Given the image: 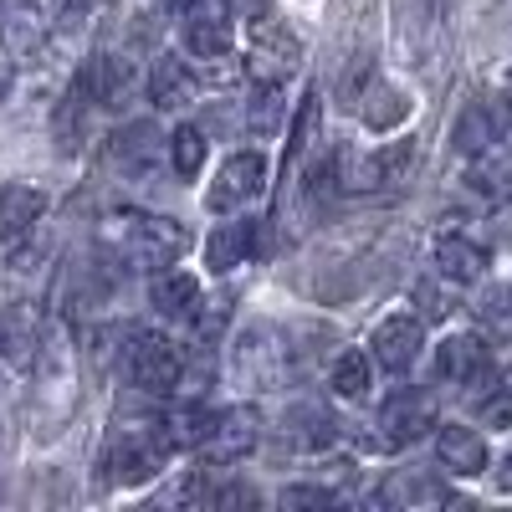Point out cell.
<instances>
[{
	"mask_svg": "<svg viewBox=\"0 0 512 512\" xmlns=\"http://www.w3.org/2000/svg\"><path fill=\"white\" fill-rule=\"evenodd\" d=\"M108 236L118 246L123 262H134V267H175L180 256L195 246L190 231L180 221H169V216H154V210H118V216L108 221Z\"/></svg>",
	"mask_w": 512,
	"mask_h": 512,
	"instance_id": "6da1fadb",
	"label": "cell"
},
{
	"mask_svg": "<svg viewBox=\"0 0 512 512\" xmlns=\"http://www.w3.org/2000/svg\"><path fill=\"white\" fill-rule=\"evenodd\" d=\"M164 456H169V441L159 425H128L103 451V477L113 487H139V482L164 472Z\"/></svg>",
	"mask_w": 512,
	"mask_h": 512,
	"instance_id": "7a4b0ae2",
	"label": "cell"
},
{
	"mask_svg": "<svg viewBox=\"0 0 512 512\" xmlns=\"http://www.w3.org/2000/svg\"><path fill=\"white\" fill-rule=\"evenodd\" d=\"M410 164H415V139H395V144H379L369 154H354V149H338L333 154V175L344 190H390L410 175Z\"/></svg>",
	"mask_w": 512,
	"mask_h": 512,
	"instance_id": "3957f363",
	"label": "cell"
},
{
	"mask_svg": "<svg viewBox=\"0 0 512 512\" xmlns=\"http://www.w3.org/2000/svg\"><path fill=\"white\" fill-rule=\"evenodd\" d=\"M123 374L144 395H169V390H180V379H185V354L159 333H128Z\"/></svg>",
	"mask_w": 512,
	"mask_h": 512,
	"instance_id": "277c9868",
	"label": "cell"
},
{
	"mask_svg": "<svg viewBox=\"0 0 512 512\" xmlns=\"http://www.w3.org/2000/svg\"><path fill=\"white\" fill-rule=\"evenodd\" d=\"M262 190H267V154L262 149H236L216 169V180H210L205 210H210V216H231V210H246Z\"/></svg>",
	"mask_w": 512,
	"mask_h": 512,
	"instance_id": "5b68a950",
	"label": "cell"
},
{
	"mask_svg": "<svg viewBox=\"0 0 512 512\" xmlns=\"http://www.w3.org/2000/svg\"><path fill=\"white\" fill-rule=\"evenodd\" d=\"M246 67L262 77V82H282L297 62H303V41H297L282 21H251V31H246Z\"/></svg>",
	"mask_w": 512,
	"mask_h": 512,
	"instance_id": "8992f818",
	"label": "cell"
},
{
	"mask_svg": "<svg viewBox=\"0 0 512 512\" xmlns=\"http://www.w3.org/2000/svg\"><path fill=\"white\" fill-rule=\"evenodd\" d=\"M379 431L384 446H415L436 431V400L431 390H395L379 410Z\"/></svg>",
	"mask_w": 512,
	"mask_h": 512,
	"instance_id": "52a82bcc",
	"label": "cell"
},
{
	"mask_svg": "<svg viewBox=\"0 0 512 512\" xmlns=\"http://www.w3.org/2000/svg\"><path fill=\"white\" fill-rule=\"evenodd\" d=\"M502 134H507V103L477 98V103H466L461 118L451 123V149H456L461 159H477V154H487Z\"/></svg>",
	"mask_w": 512,
	"mask_h": 512,
	"instance_id": "ba28073f",
	"label": "cell"
},
{
	"mask_svg": "<svg viewBox=\"0 0 512 512\" xmlns=\"http://www.w3.org/2000/svg\"><path fill=\"white\" fill-rule=\"evenodd\" d=\"M369 349H374V359L390 374H405L420 359V349H425V323L415 313H390L369 333Z\"/></svg>",
	"mask_w": 512,
	"mask_h": 512,
	"instance_id": "9c48e42d",
	"label": "cell"
},
{
	"mask_svg": "<svg viewBox=\"0 0 512 512\" xmlns=\"http://www.w3.org/2000/svg\"><path fill=\"white\" fill-rule=\"evenodd\" d=\"M256 441H262V415L256 410H221V415H210V431H205L200 451H205V461H236Z\"/></svg>",
	"mask_w": 512,
	"mask_h": 512,
	"instance_id": "30bf717a",
	"label": "cell"
},
{
	"mask_svg": "<svg viewBox=\"0 0 512 512\" xmlns=\"http://www.w3.org/2000/svg\"><path fill=\"white\" fill-rule=\"evenodd\" d=\"M41 216H47V190H36L26 180L0 185V246H16Z\"/></svg>",
	"mask_w": 512,
	"mask_h": 512,
	"instance_id": "8fae6325",
	"label": "cell"
},
{
	"mask_svg": "<svg viewBox=\"0 0 512 512\" xmlns=\"http://www.w3.org/2000/svg\"><path fill=\"white\" fill-rule=\"evenodd\" d=\"M436 456L451 477H482L487 472V441L472 425H436Z\"/></svg>",
	"mask_w": 512,
	"mask_h": 512,
	"instance_id": "7c38bea8",
	"label": "cell"
},
{
	"mask_svg": "<svg viewBox=\"0 0 512 512\" xmlns=\"http://www.w3.org/2000/svg\"><path fill=\"white\" fill-rule=\"evenodd\" d=\"M487 364H492V354H487V344H482L477 333H451L446 344L436 349V379H451V384L482 379Z\"/></svg>",
	"mask_w": 512,
	"mask_h": 512,
	"instance_id": "4fadbf2b",
	"label": "cell"
},
{
	"mask_svg": "<svg viewBox=\"0 0 512 512\" xmlns=\"http://www.w3.org/2000/svg\"><path fill=\"white\" fill-rule=\"evenodd\" d=\"M487 267H492V256H487L482 241H466V236H441V241H436V272H441L446 282L472 287V282H482Z\"/></svg>",
	"mask_w": 512,
	"mask_h": 512,
	"instance_id": "5bb4252c",
	"label": "cell"
},
{
	"mask_svg": "<svg viewBox=\"0 0 512 512\" xmlns=\"http://www.w3.org/2000/svg\"><path fill=\"white\" fill-rule=\"evenodd\" d=\"M256 251V221H226V226H216L205 236V267L210 272H236V267H246V256Z\"/></svg>",
	"mask_w": 512,
	"mask_h": 512,
	"instance_id": "9a60e30c",
	"label": "cell"
},
{
	"mask_svg": "<svg viewBox=\"0 0 512 512\" xmlns=\"http://www.w3.org/2000/svg\"><path fill=\"white\" fill-rule=\"evenodd\" d=\"M149 303L159 318H190L200 308V277L195 272H175V267H159L149 282Z\"/></svg>",
	"mask_w": 512,
	"mask_h": 512,
	"instance_id": "2e32d148",
	"label": "cell"
},
{
	"mask_svg": "<svg viewBox=\"0 0 512 512\" xmlns=\"http://www.w3.org/2000/svg\"><path fill=\"white\" fill-rule=\"evenodd\" d=\"M379 502L384 507H441L451 502V487L436 482L431 472H390L379 487Z\"/></svg>",
	"mask_w": 512,
	"mask_h": 512,
	"instance_id": "e0dca14e",
	"label": "cell"
},
{
	"mask_svg": "<svg viewBox=\"0 0 512 512\" xmlns=\"http://www.w3.org/2000/svg\"><path fill=\"white\" fill-rule=\"evenodd\" d=\"M159 159H164V139H159L154 123H128L113 139V164L123 169V175H149Z\"/></svg>",
	"mask_w": 512,
	"mask_h": 512,
	"instance_id": "ac0fdd59",
	"label": "cell"
},
{
	"mask_svg": "<svg viewBox=\"0 0 512 512\" xmlns=\"http://www.w3.org/2000/svg\"><path fill=\"white\" fill-rule=\"evenodd\" d=\"M195 88H200V77H195V67L180 62V57H159L154 72H149V98H154L159 108H185V103L195 98Z\"/></svg>",
	"mask_w": 512,
	"mask_h": 512,
	"instance_id": "d6986e66",
	"label": "cell"
},
{
	"mask_svg": "<svg viewBox=\"0 0 512 512\" xmlns=\"http://www.w3.org/2000/svg\"><path fill=\"white\" fill-rule=\"evenodd\" d=\"M185 52H190L195 62H205V57H226V52H236V36H231V26H226L221 16L190 11V16H185Z\"/></svg>",
	"mask_w": 512,
	"mask_h": 512,
	"instance_id": "ffe728a7",
	"label": "cell"
},
{
	"mask_svg": "<svg viewBox=\"0 0 512 512\" xmlns=\"http://www.w3.org/2000/svg\"><path fill=\"white\" fill-rule=\"evenodd\" d=\"M410 93L405 88H395V82H384V77H374L369 82V93H364V123L369 128H379V134H384V128H400L405 118H410Z\"/></svg>",
	"mask_w": 512,
	"mask_h": 512,
	"instance_id": "44dd1931",
	"label": "cell"
},
{
	"mask_svg": "<svg viewBox=\"0 0 512 512\" xmlns=\"http://www.w3.org/2000/svg\"><path fill=\"white\" fill-rule=\"evenodd\" d=\"M328 384H333L338 400H364L369 384H374L369 354H364V349H344V354L333 359V369H328Z\"/></svg>",
	"mask_w": 512,
	"mask_h": 512,
	"instance_id": "7402d4cb",
	"label": "cell"
},
{
	"mask_svg": "<svg viewBox=\"0 0 512 512\" xmlns=\"http://www.w3.org/2000/svg\"><path fill=\"white\" fill-rule=\"evenodd\" d=\"M282 118H287L282 82H262V77H256V93L246 103V128H251V134H277Z\"/></svg>",
	"mask_w": 512,
	"mask_h": 512,
	"instance_id": "603a6c76",
	"label": "cell"
},
{
	"mask_svg": "<svg viewBox=\"0 0 512 512\" xmlns=\"http://www.w3.org/2000/svg\"><path fill=\"white\" fill-rule=\"evenodd\" d=\"M164 149H169V164H175L180 180H195L200 169H205V134H200L195 123H180L175 134H169Z\"/></svg>",
	"mask_w": 512,
	"mask_h": 512,
	"instance_id": "cb8c5ba5",
	"label": "cell"
},
{
	"mask_svg": "<svg viewBox=\"0 0 512 512\" xmlns=\"http://www.w3.org/2000/svg\"><path fill=\"white\" fill-rule=\"evenodd\" d=\"M0 36H6V52H11L16 62L31 57V52H41V21H36V11H26V6L6 11V21H0Z\"/></svg>",
	"mask_w": 512,
	"mask_h": 512,
	"instance_id": "d4e9b609",
	"label": "cell"
},
{
	"mask_svg": "<svg viewBox=\"0 0 512 512\" xmlns=\"http://www.w3.org/2000/svg\"><path fill=\"white\" fill-rule=\"evenodd\" d=\"M313 139H318V93H308L303 103H297L292 134H287V169H297V164L313 154Z\"/></svg>",
	"mask_w": 512,
	"mask_h": 512,
	"instance_id": "484cf974",
	"label": "cell"
},
{
	"mask_svg": "<svg viewBox=\"0 0 512 512\" xmlns=\"http://www.w3.org/2000/svg\"><path fill=\"white\" fill-rule=\"evenodd\" d=\"M31 344H36V323H31V313H0V354L6 359H26L31 354Z\"/></svg>",
	"mask_w": 512,
	"mask_h": 512,
	"instance_id": "4316f807",
	"label": "cell"
},
{
	"mask_svg": "<svg viewBox=\"0 0 512 512\" xmlns=\"http://www.w3.org/2000/svg\"><path fill=\"white\" fill-rule=\"evenodd\" d=\"M297 420L308 425V431H297V446H308V451H323L338 441V420L328 410H297Z\"/></svg>",
	"mask_w": 512,
	"mask_h": 512,
	"instance_id": "83f0119b",
	"label": "cell"
},
{
	"mask_svg": "<svg viewBox=\"0 0 512 512\" xmlns=\"http://www.w3.org/2000/svg\"><path fill=\"white\" fill-rule=\"evenodd\" d=\"M482 420L492 425V431H507V425H512V390H497V395L482 405Z\"/></svg>",
	"mask_w": 512,
	"mask_h": 512,
	"instance_id": "f1b7e54d",
	"label": "cell"
},
{
	"mask_svg": "<svg viewBox=\"0 0 512 512\" xmlns=\"http://www.w3.org/2000/svg\"><path fill=\"white\" fill-rule=\"evenodd\" d=\"M221 6H226L231 21H246V26H251V21H262V16L277 6V0H221Z\"/></svg>",
	"mask_w": 512,
	"mask_h": 512,
	"instance_id": "f546056e",
	"label": "cell"
},
{
	"mask_svg": "<svg viewBox=\"0 0 512 512\" xmlns=\"http://www.w3.org/2000/svg\"><path fill=\"white\" fill-rule=\"evenodd\" d=\"M415 303L425 308V318H446V303H441L436 282H420V287H415Z\"/></svg>",
	"mask_w": 512,
	"mask_h": 512,
	"instance_id": "4dcf8cb0",
	"label": "cell"
},
{
	"mask_svg": "<svg viewBox=\"0 0 512 512\" xmlns=\"http://www.w3.org/2000/svg\"><path fill=\"white\" fill-rule=\"evenodd\" d=\"M93 11V0H62V11H57V21L62 26H72V21H82V16H88Z\"/></svg>",
	"mask_w": 512,
	"mask_h": 512,
	"instance_id": "1f68e13d",
	"label": "cell"
},
{
	"mask_svg": "<svg viewBox=\"0 0 512 512\" xmlns=\"http://www.w3.org/2000/svg\"><path fill=\"white\" fill-rule=\"evenodd\" d=\"M497 492H512V451L497 461Z\"/></svg>",
	"mask_w": 512,
	"mask_h": 512,
	"instance_id": "d6a6232c",
	"label": "cell"
},
{
	"mask_svg": "<svg viewBox=\"0 0 512 512\" xmlns=\"http://www.w3.org/2000/svg\"><path fill=\"white\" fill-rule=\"evenodd\" d=\"M6 88H11V67L0 62V98H6Z\"/></svg>",
	"mask_w": 512,
	"mask_h": 512,
	"instance_id": "836d02e7",
	"label": "cell"
}]
</instances>
